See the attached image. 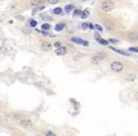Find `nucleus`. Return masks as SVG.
<instances>
[{
	"label": "nucleus",
	"instance_id": "obj_1",
	"mask_svg": "<svg viewBox=\"0 0 138 136\" xmlns=\"http://www.w3.org/2000/svg\"><path fill=\"white\" fill-rule=\"evenodd\" d=\"M113 8H114V4L111 0H105L101 4V9L105 12H109V11L113 10Z\"/></svg>",
	"mask_w": 138,
	"mask_h": 136
},
{
	"label": "nucleus",
	"instance_id": "obj_2",
	"mask_svg": "<svg viewBox=\"0 0 138 136\" xmlns=\"http://www.w3.org/2000/svg\"><path fill=\"white\" fill-rule=\"evenodd\" d=\"M123 68H124L123 64H122L121 62H119V61H113V62H112V64H111V69H112V71L114 72V73H119V72H121V71L123 70Z\"/></svg>",
	"mask_w": 138,
	"mask_h": 136
},
{
	"label": "nucleus",
	"instance_id": "obj_3",
	"mask_svg": "<svg viewBox=\"0 0 138 136\" xmlns=\"http://www.w3.org/2000/svg\"><path fill=\"white\" fill-rule=\"evenodd\" d=\"M55 53L58 56H64V55H65L67 53V48L65 46H61V47H59V48L56 49Z\"/></svg>",
	"mask_w": 138,
	"mask_h": 136
},
{
	"label": "nucleus",
	"instance_id": "obj_4",
	"mask_svg": "<svg viewBox=\"0 0 138 136\" xmlns=\"http://www.w3.org/2000/svg\"><path fill=\"white\" fill-rule=\"evenodd\" d=\"M101 61H102V58L99 55H96L91 58V62L94 64H99L101 62Z\"/></svg>",
	"mask_w": 138,
	"mask_h": 136
},
{
	"label": "nucleus",
	"instance_id": "obj_5",
	"mask_svg": "<svg viewBox=\"0 0 138 136\" xmlns=\"http://www.w3.org/2000/svg\"><path fill=\"white\" fill-rule=\"evenodd\" d=\"M95 36H96V40L99 43V44H101L102 45H108V44H109V42L108 41H106V40H104V39H102L98 33H96L95 34Z\"/></svg>",
	"mask_w": 138,
	"mask_h": 136
},
{
	"label": "nucleus",
	"instance_id": "obj_6",
	"mask_svg": "<svg viewBox=\"0 0 138 136\" xmlns=\"http://www.w3.org/2000/svg\"><path fill=\"white\" fill-rule=\"evenodd\" d=\"M21 125L24 127V128H31L32 127V123L30 120L27 119V120H21Z\"/></svg>",
	"mask_w": 138,
	"mask_h": 136
},
{
	"label": "nucleus",
	"instance_id": "obj_7",
	"mask_svg": "<svg viewBox=\"0 0 138 136\" xmlns=\"http://www.w3.org/2000/svg\"><path fill=\"white\" fill-rule=\"evenodd\" d=\"M128 38L132 41H138V34L135 32H129L128 33Z\"/></svg>",
	"mask_w": 138,
	"mask_h": 136
},
{
	"label": "nucleus",
	"instance_id": "obj_8",
	"mask_svg": "<svg viewBox=\"0 0 138 136\" xmlns=\"http://www.w3.org/2000/svg\"><path fill=\"white\" fill-rule=\"evenodd\" d=\"M41 47H42V49H43V50H44V51H49V50L51 49L52 45H50L49 43H47V42H44V43H43V44H42Z\"/></svg>",
	"mask_w": 138,
	"mask_h": 136
},
{
	"label": "nucleus",
	"instance_id": "obj_9",
	"mask_svg": "<svg viewBox=\"0 0 138 136\" xmlns=\"http://www.w3.org/2000/svg\"><path fill=\"white\" fill-rule=\"evenodd\" d=\"M110 48H111L113 51H114V52H116V53H118V54H120V55H124V56H130V54H129V53H126L125 51H122V50H120V49H117V48H115V47L110 46Z\"/></svg>",
	"mask_w": 138,
	"mask_h": 136
},
{
	"label": "nucleus",
	"instance_id": "obj_10",
	"mask_svg": "<svg viewBox=\"0 0 138 136\" xmlns=\"http://www.w3.org/2000/svg\"><path fill=\"white\" fill-rule=\"evenodd\" d=\"M126 80L128 81H134L136 80V75L135 74H128L126 76Z\"/></svg>",
	"mask_w": 138,
	"mask_h": 136
},
{
	"label": "nucleus",
	"instance_id": "obj_11",
	"mask_svg": "<svg viewBox=\"0 0 138 136\" xmlns=\"http://www.w3.org/2000/svg\"><path fill=\"white\" fill-rule=\"evenodd\" d=\"M64 23H60V24L55 26V30L56 31H62L64 29Z\"/></svg>",
	"mask_w": 138,
	"mask_h": 136
},
{
	"label": "nucleus",
	"instance_id": "obj_12",
	"mask_svg": "<svg viewBox=\"0 0 138 136\" xmlns=\"http://www.w3.org/2000/svg\"><path fill=\"white\" fill-rule=\"evenodd\" d=\"M71 41L74 42V43H77V44H79V45H82V43H83V40L80 39V38H78V37H73V38H71Z\"/></svg>",
	"mask_w": 138,
	"mask_h": 136
},
{
	"label": "nucleus",
	"instance_id": "obj_13",
	"mask_svg": "<svg viewBox=\"0 0 138 136\" xmlns=\"http://www.w3.org/2000/svg\"><path fill=\"white\" fill-rule=\"evenodd\" d=\"M89 10L88 9H84L83 11H81V14H80V17L82 18V19H85V18H87L88 16H89Z\"/></svg>",
	"mask_w": 138,
	"mask_h": 136
},
{
	"label": "nucleus",
	"instance_id": "obj_14",
	"mask_svg": "<svg viewBox=\"0 0 138 136\" xmlns=\"http://www.w3.org/2000/svg\"><path fill=\"white\" fill-rule=\"evenodd\" d=\"M62 12H63V9H62V8L58 7V8H56V9H54V13H55L56 15H59V14H61Z\"/></svg>",
	"mask_w": 138,
	"mask_h": 136
},
{
	"label": "nucleus",
	"instance_id": "obj_15",
	"mask_svg": "<svg viewBox=\"0 0 138 136\" xmlns=\"http://www.w3.org/2000/svg\"><path fill=\"white\" fill-rule=\"evenodd\" d=\"M50 28V25L48 23H45V24H43L42 25V29L43 30H48Z\"/></svg>",
	"mask_w": 138,
	"mask_h": 136
},
{
	"label": "nucleus",
	"instance_id": "obj_16",
	"mask_svg": "<svg viewBox=\"0 0 138 136\" xmlns=\"http://www.w3.org/2000/svg\"><path fill=\"white\" fill-rule=\"evenodd\" d=\"M72 9H73V5H66L65 8H64V10L66 12H70Z\"/></svg>",
	"mask_w": 138,
	"mask_h": 136
},
{
	"label": "nucleus",
	"instance_id": "obj_17",
	"mask_svg": "<svg viewBox=\"0 0 138 136\" xmlns=\"http://www.w3.org/2000/svg\"><path fill=\"white\" fill-rule=\"evenodd\" d=\"M41 2H42V0H32V1L30 2V4H31L32 6H38V5L41 4Z\"/></svg>",
	"mask_w": 138,
	"mask_h": 136
},
{
	"label": "nucleus",
	"instance_id": "obj_18",
	"mask_svg": "<svg viewBox=\"0 0 138 136\" xmlns=\"http://www.w3.org/2000/svg\"><path fill=\"white\" fill-rule=\"evenodd\" d=\"M29 22H30V25L31 27H33V28H35V27L37 26V21L34 20V19H30Z\"/></svg>",
	"mask_w": 138,
	"mask_h": 136
},
{
	"label": "nucleus",
	"instance_id": "obj_19",
	"mask_svg": "<svg viewBox=\"0 0 138 136\" xmlns=\"http://www.w3.org/2000/svg\"><path fill=\"white\" fill-rule=\"evenodd\" d=\"M80 14H81V10H80V9H75V11L73 12V15H74L75 17L79 16Z\"/></svg>",
	"mask_w": 138,
	"mask_h": 136
},
{
	"label": "nucleus",
	"instance_id": "obj_20",
	"mask_svg": "<svg viewBox=\"0 0 138 136\" xmlns=\"http://www.w3.org/2000/svg\"><path fill=\"white\" fill-rule=\"evenodd\" d=\"M88 28H89V25H88V23H82V24H81V28H82V29L86 30Z\"/></svg>",
	"mask_w": 138,
	"mask_h": 136
},
{
	"label": "nucleus",
	"instance_id": "obj_21",
	"mask_svg": "<svg viewBox=\"0 0 138 136\" xmlns=\"http://www.w3.org/2000/svg\"><path fill=\"white\" fill-rule=\"evenodd\" d=\"M95 28H96L98 31H99V32H101V31L103 30L102 27H101V26H99V25H96V26H95Z\"/></svg>",
	"mask_w": 138,
	"mask_h": 136
},
{
	"label": "nucleus",
	"instance_id": "obj_22",
	"mask_svg": "<svg viewBox=\"0 0 138 136\" xmlns=\"http://www.w3.org/2000/svg\"><path fill=\"white\" fill-rule=\"evenodd\" d=\"M130 51L132 52H135V53H138V47H130L129 48Z\"/></svg>",
	"mask_w": 138,
	"mask_h": 136
},
{
	"label": "nucleus",
	"instance_id": "obj_23",
	"mask_svg": "<svg viewBox=\"0 0 138 136\" xmlns=\"http://www.w3.org/2000/svg\"><path fill=\"white\" fill-rule=\"evenodd\" d=\"M53 46H54V47H57V48H59V47H61V43H59V42H56V43H54V44H53Z\"/></svg>",
	"mask_w": 138,
	"mask_h": 136
},
{
	"label": "nucleus",
	"instance_id": "obj_24",
	"mask_svg": "<svg viewBox=\"0 0 138 136\" xmlns=\"http://www.w3.org/2000/svg\"><path fill=\"white\" fill-rule=\"evenodd\" d=\"M108 42H110V43H113V44H117V43H118V41H117V40H114V39H110Z\"/></svg>",
	"mask_w": 138,
	"mask_h": 136
},
{
	"label": "nucleus",
	"instance_id": "obj_25",
	"mask_svg": "<svg viewBox=\"0 0 138 136\" xmlns=\"http://www.w3.org/2000/svg\"><path fill=\"white\" fill-rule=\"evenodd\" d=\"M58 2H59V0H48V3L49 4H56Z\"/></svg>",
	"mask_w": 138,
	"mask_h": 136
},
{
	"label": "nucleus",
	"instance_id": "obj_26",
	"mask_svg": "<svg viewBox=\"0 0 138 136\" xmlns=\"http://www.w3.org/2000/svg\"><path fill=\"white\" fill-rule=\"evenodd\" d=\"M46 136H56V134H54V133L51 132V131H48V132L46 133Z\"/></svg>",
	"mask_w": 138,
	"mask_h": 136
},
{
	"label": "nucleus",
	"instance_id": "obj_27",
	"mask_svg": "<svg viewBox=\"0 0 138 136\" xmlns=\"http://www.w3.org/2000/svg\"><path fill=\"white\" fill-rule=\"evenodd\" d=\"M82 45H84V46H89V42H87V41H83Z\"/></svg>",
	"mask_w": 138,
	"mask_h": 136
},
{
	"label": "nucleus",
	"instance_id": "obj_28",
	"mask_svg": "<svg viewBox=\"0 0 138 136\" xmlns=\"http://www.w3.org/2000/svg\"><path fill=\"white\" fill-rule=\"evenodd\" d=\"M23 32H24V33H30V31L28 28H23Z\"/></svg>",
	"mask_w": 138,
	"mask_h": 136
},
{
	"label": "nucleus",
	"instance_id": "obj_29",
	"mask_svg": "<svg viewBox=\"0 0 138 136\" xmlns=\"http://www.w3.org/2000/svg\"><path fill=\"white\" fill-rule=\"evenodd\" d=\"M89 28H90V29H94V28H95V27H94L92 24H90V25H89Z\"/></svg>",
	"mask_w": 138,
	"mask_h": 136
}]
</instances>
